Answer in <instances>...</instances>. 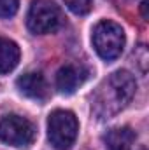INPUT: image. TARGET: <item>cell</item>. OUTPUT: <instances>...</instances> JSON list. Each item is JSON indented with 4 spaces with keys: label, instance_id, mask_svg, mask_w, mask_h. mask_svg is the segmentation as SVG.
I'll use <instances>...</instances> for the list:
<instances>
[{
    "label": "cell",
    "instance_id": "6da1fadb",
    "mask_svg": "<svg viewBox=\"0 0 149 150\" xmlns=\"http://www.w3.org/2000/svg\"><path fill=\"white\" fill-rule=\"evenodd\" d=\"M137 82L126 70H117L104 80L93 96V110L98 117H111L121 112L135 96Z\"/></svg>",
    "mask_w": 149,
    "mask_h": 150
},
{
    "label": "cell",
    "instance_id": "7a4b0ae2",
    "mask_svg": "<svg viewBox=\"0 0 149 150\" xmlns=\"http://www.w3.org/2000/svg\"><path fill=\"white\" fill-rule=\"evenodd\" d=\"M91 42L93 47L97 51V54L105 59V61H112L116 58L121 56L123 47H125V30L114 23V21H100L97 23V26L93 28V35H91Z\"/></svg>",
    "mask_w": 149,
    "mask_h": 150
},
{
    "label": "cell",
    "instance_id": "3957f363",
    "mask_svg": "<svg viewBox=\"0 0 149 150\" xmlns=\"http://www.w3.org/2000/svg\"><path fill=\"white\" fill-rule=\"evenodd\" d=\"M79 124L72 112L54 110L47 119V138L56 150H70L77 138Z\"/></svg>",
    "mask_w": 149,
    "mask_h": 150
},
{
    "label": "cell",
    "instance_id": "277c9868",
    "mask_svg": "<svg viewBox=\"0 0 149 150\" xmlns=\"http://www.w3.org/2000/svg\"><path fill=\"white\" fill-rule=\"evenodd\" d=\"M62 25V11L53 0H32L28 14H27V26L35 35H46L58 30Z\"/></svg>",
    "mask_w": 149,
    "mask_h": 150
},
{
    "label": "cell",
    "instance_id": "5b68a950",
    "mask_svg": "<svg viewBox=\"0 0 149 150\" xmlns=\"http://www.w3.org/2000/svg\"><path fill=\"white\" fill-rule=\"evenodd\" d=\"M0 140L16 149H28L35 140V127L25 117L5 115L0 120Z\"/></svg>",
    "mask_w": 149,
    "mask_h": 150
},
{
    "label": "cell",
    "instance_id": "8992f818",
    "mask_svg": "<svg viewBox=\"0 0 149 150\" xmlns=\"http://www.w3.org/2000/svg\"><path fill=\"white\" fill-rule=\"evenodd\" d=\"M88 70L81 65H65L56 74V87L62 94H72L79 86L84 84Z\"/></svg>",
    "mask_w": 149,
    "mask_h": 150
},
{
    "label": "cell",
    "instance_id": "52a82bcc",
    "mask_svg": "<svg viewBox=\"0 0 149 150\" xmlns=\"http://www.w3.org/2000/svg\"><path fill=\"white\" fill-rule=\"evenodd\" d=\"M16 87L19 89V93L30 100H37L44 101L49 96V89H47V82L46 79L37 72H30V74L21 75L16 80Z\"/></svg>",
    "mask_w": 149,
    "mask_h": 150
},
{
    "label": "cell",
    "instance_id": "ba28073f",
    "mask_svg": "<svg viewBox=\"0 0 149 150\" xmlns=\"http://www.w3.org/2000/svg\"><path fill=\"white\" fill-rule=\"evenodd\" d=\"M135 143V133L132 127H114L105 136V150H132Z\"/></svg>",
    "mask_w": 149,
    "mask_h": 150
},
{
    "label": "cell",
    "instance_id": "9c48e42d",
    "mask_svg": "<svg viewBox=\"0 0 149 150\" xmlns=\"http://www.w3.org/2000/svg\"><path fill=\"white\" fill-rule=\"evenodd\" d=\"M19 63V47L16 42L0 37V74L12 72Z\"/></svg>",
    "mask_w": 149,
    "mask_h": 150
},
{
    "label": "cell",
    "instance_id": "30bf717a",
    "mask_svg": "<svg viewBox=\"0 0 149 150\" xmlns=\"http://www.w3.org/2000/svg\"><path fill=\"white\" fill-rule=\"evenodd\" d=\"M65 5L79 16H84L91 11V5H93V0H63Z\"/></svg>",
    "mask_w": 149,
    "mask_h": 150
},
{
    "label": "cell",
    "instance_id": "8fae6325",
    "mask_svg": "<svg viewBox=\"0 0 149 150\" xmlns=\"http://www.w3.org/2000/svg\"><path fill=\"white\" fill-rule=\"evenodd\" d=\"M19 0H0V18H12L18 12Z\"/></svg>",
    "mask_w": 149,
    "mask_h": 150
}]
</instances>
